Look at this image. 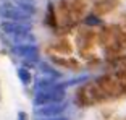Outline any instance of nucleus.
Wrapping results in <instances>:
<instances>
[{
  "label": "nucleus",
  "mask_w": 126,
  "mask_h": 120,
  "mask_svg": "<svg viewBox=\"0 0 126 120\" xmlns=\"http://www.w3.org/2000/svg\"><path fill=\"white\" fill-rule=\"evenodd\" d=\"M2 31L8 38H11V36H19V34H29L31 26L28 23H21V21H3L2 23Z\"/></svg>",
  "instance_id": "nucleus-3"
},
{
  "label": "nucleus",
  "mask_w": 126,
  "mask_h": 120,
  "mask_svg": "<svg viewBox=\"0 0 126 120\" xmlns=\"http://www.w3.org/2000/svg\"><path fill=\"white\" fill-rule=\"evenodd\" d=\"M0 15L10 21H21V23H28V20L31 18V13H28L26 10H23L13 3H8V2H3L0 5Z\"/></svg>",
  "instance_id": "nucleus-2"
},
{
  "label": "nucleus",
  "mask_w": 126,
  "mask_h": 120,
  "mask_svg": "<svg viewBox=\"0 0 126 120\" xmlns=\"http://www.w3.org/2000/svg\"><path fill=\"white\" fill-rule=\"evenodd\" d=\"M5 2L13 3V5H16V7L23 8V10H26L28 13H31V15L36 11V5H34L32 0H5Z\"/></svg>",
  "instance_id": "nucleus-6"
},
{
  "label": "nucleus",
  "mask_w": 126,
  "mask_h": 120,
  "mask_svg": "<svg viewBox=\"0 0 126 120\" xmlns=\"http://www.w3.org/2000/svg\"><path fill=\"white\" fill-rule=\"evenodd\" d=\"M65 98V93L60 86H52L45 89H36L34 102L36 105H44V104H52V102H62Z\"/></svg>",
  "instance_id": "nucleus-1"
},
{
  "label": "nucleus",
  "mask_w": 126,
  "mask_h": 120,
  "mask_svg": "<svg viewBox=\"0 0 126 120\" xmlns=\"http://www.w3.org/2000/svg\"><path fill=\"white\" fill-rule=\"evenodd\" d=\"M65 105L62 102H52V104H44V105H37L36 109V114L37 117H47V119H53L55 115L63 112Z\"/></svg>",
  "instance_id": "nucleus-5"
},
{
  "label": "nucleus",
  "mask_w": 126,
  "mask_h": 120,
  "mask_svg": "<svg viewBox=\"0 0 126 120\" xmlns=\"http://www.w3.org/2000/svg\"><path fill=\"white\" fill-rule=\"evenodd\" d=\"M18 119H19V120H26V115H24V112H19V114H18Z\"/></svg>",
  "instance_id": "nucleus-8"
},
{
  "label": "nucleus",
  "mask_w": 126,
  "mask_h": 120,
  "mask_svg": "<svg viewBox=\"0 0 126 120\" xmlns=\"http://www.w3.org/2000/svg\"><path fill=\"white\" fill-rule=\"evenodd\" d=\"M18 76H19V80H21L24 84H29V81H31V73L26 70V68H19V70H18Z\"/></svg>",
  "instance_id": "nucleus-7"
},
{
  "label": "nucleus",
  "mask_w": 126,
  "mask_h": 120,
  "mask_svg": "<svg viewBox=\"0 0 126 120\" xmlns=\"http://www.w3.org/2000/svg\"><path fill=\"white\" fill-rule=\"evenodd\" d=\"M45 120H65V119H55V117H53V119H45Z\"/></svg>",
  "instance_id": "nucleus-9"
},
{
  "label": "nucleus",
  "mask_w": 126,
  "mask_h": 120,
  "mask_svg": "<svg viewBox=\"0 0 126 120\" xmlns=\"http://www.w3.org/2000/svg\"><path fill=\"white\" fill-rule=\"evenodd\" d=\"M13 52L18 57H21L24 62H36L39 59V52L34 44H24V45H13Z\"/></svg>",
  "instance_id": "nucleus-4"
}]
</instances>
